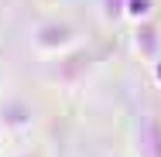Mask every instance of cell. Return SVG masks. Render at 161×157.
<instances>
[{"mask_svg": "<svg viewBox=\"0 0 161 157\" xmlns=\"http://www.w3.org/2000/svg\"><path fill=\"white\" fill-rule=\"evenodd\" d=\"M137 44H141V51H144L147 58L158 55V34H154L151 24H141V28H137Z\"/></svg>", "mask_w": 161, "mask_h": 157, "instance_id": "cell-3", "label": "cell"}, {"mask_svg": "<svg viewBox=\"0 0 161 157\" xmlns=\"http://www.w3.org/2000/svg\"><path fill=\"white\" fill-rule=\"evenodd\" d=\"M120 10H124V0H106V14L110 17H117Z\"/></svg>", "mask_w": 161, "mask_h": 157, "instance_id": "cell-5", "label": "cell"}, {"mask_svg": "<svg viewBox=\"0 0 161 157\" xmlns=\"http://www.w3.org/2000/svg\"><path fill=\"white\" fill-rule=\"evenodd\" d=\"M141 147L147 157H161V123L158 120H147L141 130Z\"/></svg>", "mask_w": 161, "mask_h": 157, "instance_id": "cell-1", "label": "cell"}, {"mask_svg": "<svg viewBox=\"0 0 161 157\" xmlns=\"http://www.w3.org/2000/svg\"><path fill=\"white\" fill-rule=\"evenodd\" d=\"M69 38H72L69 28H41L38 31V44L41 48H55V44H65Z\"/></svg>", "mask_w": 161, "mask_h": 157, "instance_id": "cell-2", "label": "cell"}, {"mask_svg": "<svg viewBox=\"0 0 161 157\" xmlns=\"http://www.w3.org/2000/svg\"><path fill=\"white\" fill-rule=\"evenodd\" d=\"M127 10L134 14V17H141V14L151 10V0H127Z\"/></svg>", "mask_w": 161, "mask_h": 157, "instance_id": "cell-4", "label": "cell"}]
</instances>
